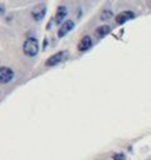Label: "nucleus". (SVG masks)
Listing matches in <instances>:
<instances>
[{
	"mask_svg": "<svg viewBox=\"0 0 151 160\" xmlns=\"http://www.w3.org/2000/svg\"><path fill=\"white\" fill-rule=\"evenodd\" d=\"M66 14H67V9H66V6H59L57 8V10H56V14H55V18H54V21H55V24L56 25H62L61 22L64 21V19L66 18Z\"/></svg>",
	"mask_w": 151,
	"mask_h": 160,
	"instance_id": "0eeeda50",
	"label": "nucleus"
},
{
	"mask_svg": "<svg viewBox=\"0 0 151 160\" xmlns=\"http://www.w3.org/2000/svg\"><path fill=\"white\" fill-rule=\"evenodd\" d=\"M75 28V22L72 20H66L62 22V25L60 26L59 31H57V36L59 38H64L65 35H67L72 29Z\"/></svg>",
	"mask_w": 151,
	"mask_h": 160,
	"instance_id": "423d86ee",
	"label": "nucleus"
},
{
	"mask_svg": "<svg viewBox=\"0 0 151 160\" xmlns=\"http://www.w3.org/2000/svg\"><path fill=\"white\" fill-rule=\"evenodd\" d=\"M112 159H114V160H125L126 158H125L124 154H114V155H112Z\"/></svg>",
	"mask_w": 151,
	"mask_h": 160,
	"instance_id": "9b49d317",
	"label": "nucleus"
},
{
	"mask_svg": "<svg viewBox=\"0 0 151 160\" xmlns=\"http://www.w3.org/2000/svg\"><path fill=\"white\" fill-rule=\"evenodd\" d=\"M91 46H92V40H91V38H90L89 35H85V36L80 40V42H79V45H77V49H79V51H87Z\"/></svg>",
	"mask_w": 151,
	"mask_h": 160,
	"instance_id": "6e6552de",
	"label": "nucleus"
},
{
	"mask_svg": "<svg viewBox=\"0 0 151 160\" xmlns=\"http://www.w3.org/2000/svg\"><path fill=\"white\" fill-rule=\"evenodd\" d=\"M110 30H111V28H110L109 25H102V26L96 28L95 34H96L97 38H104V36H106V35L110 32Z\"/></svg>",
	"mask_w": 151,
	"mask_h": 160,
	"instance_id": "1a4fd4ad",
	"label": "nucleus"
},
{
	"mask_svg": "<svg viewBox=\"0 0 151 160\" xmlns=\"http://www.w3.org/2000/svg\"><path fill=\"white\" fill-rule=\"evenodd\" d=\"M45 14H46V5H45L44 2L35 5V6L32 8V10H31V16H32V19H34L35 21L42 20L44 16H45Z\"/></svg>",
	"mask_w": 151,
	"mask_h": 160,
	"instance_id": "7ed1b4c3",
	"label": "nucleus"
},
{
	"mask_svg": "<svg viewBox=\"0 0 151 160\" xmlns=\"http://www.w3.org/2000/svg\"><path fill=\"white\" fill-rule=\"evenodd\" d=\"M22 51L27 56H35L39 52V41L36 38H27L22 44Z\"/></svg>",
	"mask_w": 151,
	"mask_h": 160,
	"instance_id": "f257e3e1",
	"label": "nucleus"
},
{
	"mask_svg": "<svg viewBox=\"0 0 151 160\" xmlns=\"http://www.w3.org/2000/svg\"><path fill=\"white\" fill-rule=\"evenodd\" d=\"M134 18H135V12H134V11H131V10H125V11H121L120 14H117L116 18H115V20H116L117 24L122 25V24H125V22L132 20Z\"/></svg>",
	"mask_w": 151,
	"mask_h": 160,
	"instance_id": "39448f33",
	"label": "nucleus"
},
{
	"mask_svg": "<svg viewBox=\"0 0 151 160\" xmlns=\"http://www.w3.org/2000/svg\"><path fill=\"white\" fill-rule=\"evenodd\" d=\"M111 16H112V11L109 10V9H104V10L101 11V14H100V19H101V20H107V19H110Z\"/></svg>",
	"mask_w": 151,
	"mask_h": 160,
	"instance_id": "9d476101",
	"label": "nucleus"
},
{
	"mask_svg": "<svg viewBox=\"0 0 151 160\" xmlns=\"http://www.w3.org/2000/svg\"><path fill=\"white\" fill-rule=\"evenodd\" d=\"M14 79V71L7 66H1L0 69V82L7 84Z\"/></svg>",
	"mask_w": 151,
	"mask_h": 160,
	"instance_id": "20e7f679",
	"label": "nucleus"
},
{
	"mask_svg": "<svg viewBox=\"0 0 151 160\" xmlns=\"http://www.w3.org/2000/svg\"><path fill=\"white\" fill-rule=\"evenodd\" d=\"M69 58V52L66 50H62V51H59L54 55H51L46 61H45V65L46 66H55L62 61H65L66 59Z\"/></svg>",
	"mask_w": 151,
	"mask_h": 160,
	"instance_id": "f03ea898",
	"label": "nucleus"
}]
</instances>
